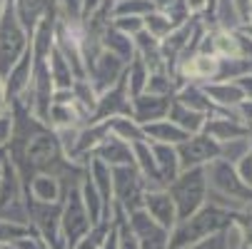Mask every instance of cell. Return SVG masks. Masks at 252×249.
<instances>
[{"label":"cell","instance_id":"cell-20","mask_svg":"<svg viewBox=\"0 0 252 249\" xmlns=\"http://www.w3.org/2000/svg\"><path fill=\"white\" fill-rule=\"evenodd\" d=\"M132 43H135V55L148 65L150 73H155V70H165V60H162L160 40L150 38V35L142 30L140 35H135V38H132Z\"/></svg>","mask_w":252,"mask_h":249},{"label":"cell","instance_id":"cell-11","mask_svg":"<svg viewBox=\"0 0 252 249\" xmlns=\"http://www.w3.org/2000/svg\"><path fill=\"white\" fill-rule=\"evenodd\" d=\"M30 78H32V50L28 48L25 55L10 67V73H8L5 80H3L8 108L25 97V92H28V87H30Z\"/></svg>","mask_w":252,"mask_h":249},{"label":"cell","instance_id":"cell-25","mask_svg":"<svg viewBox=\"0 0 252 249\" xmlns=\"http://www.w3.org/2000/svg\"><path fill=\"white\" fill-rule=\"evenodd\" d=\"M15 5V15L23 23V28L28 32H32V28L40 23V18L48 13L50 8V0H13Z\"/></svg>","mask_w":252,"mask_h":249},{"label":"cell","instance_id":"cell-36","mask_svg":"<svg viewBox=\"0 0 252 249\" xmlns=\"http://www.w3.org/2000/svg\"><path fill=\"white\" fill-rule=\"evenodd\" d=\"M10 139H13V112L5 110L0 115V152H8Z\"/></svg>","mask_w":252,"mask_h":249},{"label":"cell","instance_id":"cell-13","mask_svg":"<svg viewBox=\"0 0 252 249\" xmlns=\"http://www.w3.org/2000/svg\"><path fill=\"white\" fill-rule=\"evenodd\" d=\"M142 209H145L160 227H165L167 232L175 229V224H177V209H175V202H172L167 190H150V192H145Z\"/></svg>","mask_w":252,"mask_h":249},{"label":"cell","instance_id":"cell-46","mask_svg":"<svg viewBox=\"0 0 252 249\" xmlns=\"http://www.w3.org/2000/svg\"><path fill=\"white\" fill-rule=\"evenodd\" d=\"M0 162H3V160H0Z\"/></svg>","mask_w":252,"mask_h":249},{"label":"cell","instance_id":"cell-7","mask_svg":"<svg viewBox=\"0 0 252 249\" xmlns=\"http://www.w3.org/2000/svg\"><path fill=\"white\" fill-rule=\"evenodd\" d=\"M28 209V224L50 249H65L60 234V202L58 204H40L25 197Z\"/></svg>","mask_w":252,"mask_h":249},{"label":"cell","instance_id":"cell-40","mask_svg":"<svg viewBox=\"0 0 252 249\" xmlns=\"http://www.w3.org/2000/svg\"><path fill=\"white\" fill-rule=\"evenodd\" d=\"M107 0H83V23H88L97 10H102V5Z\"/></svg>","mask_w":252,"mask_h":249},{"label":"cell","instance_id":"cell-41","mask_svg":"<svg viewBox=\"0 0 252 249\" xmlns=\"http://www.w3.org/2000/svg\"><path fill=\"white\" fill-rule=\"evenodd\" d=\"M8 110V102H5V87H3V78H0V115Z\"/></svg>","mask_w":252,"mask_h":249},{"label":"cell","instance_id":"cell-33","mask_svg":"<svg viewBox=\"0 0 252 249\" xmlns=\"http://www.w3.org/2000/svg\"><path fill=\"white\" fill-rule=\"evenodd\" d=\"M113 222L118 224V232H120V249H140L137 242H135V237H132V232H130V227H127L125 212H120L118 207H115V217H113Z\"/></svg>","mask_w":252,"mask_h":249},{"label":"cell","instance_id":"cell-27","mask_svg":"<svg viewBox=\"0 0 252 249\" xmlns=\"http://www.w3.org/2000/svg\"><path fill=\"white\" fill-rule=\"evenodd\" d=\"M148 78H150V70H148V65L142 62L137 55H135V57L127 62V67H125V85H127L130 100H132V97H140L142 92H145Z\"/></svg>","mask_w":252,"mask_h":249},{"label":"cell","instance_id":"cell-17","mask_svg":"<svg viewBox=\"0 0 252 249\" xmlns=\"http://www.w3.org/2000/svg\"><path fill=\"white\" fill-rule=\"evenodd\" d=\"M93 157L105 162L110 169L113 167H125V165H132V147L127 145V142H123V139H118V137H113L110 132H107V137L95 147Z\"/></svg>","mask_w":252,"mask_h":249},{"label":"cell","instance_id":"cell-39","mask_svg":"<svg viewBox=\"0 0 252 249\" xmlns=\"http://www.w3.org/2000/svg\"><path fill=\"white\" fill-rule=\"evenodd\" d=\"M100 249H120V232H118V224H115V222L110 224V229H107V234H105Z\"/></svg>","mask_w":252,"mask_h":249},{"label":"cell","instance_id":"cell-35","mask_svg":"<svg viewBox=\"0 0 252 249\" xmlns=\"http://www.w3.org/2000/svg\"><path fill=\"white\" fill-rule=\"evenodd\" d=\"M110 28H115L118 32L127 35V38H135L142 30V18H110Z\"/></svg>","mask_w":252,"mask_h":249},{"label":"cell","instance_id":"cell-34","mask_svg":"<svg viewBox=\"0 0 252 249\" xmlns=\"http://www.w3.org/2000/svg\"><path fill=\"white\" fill-rule=\"evenodd\" d=\"M107 229H110V224H97V227H93L78 244H73L70 249H100V244H102Z\"/></svg>","mask_w":252,"mask_h":249},{"label":"cell","instance_id":"cell-21","mask_svg":"<svg viewBox=\"0 0 252 249\" xmlns=\"http://www.w3.org/2000/svg\"><path fill=\"white\" fill-rule=\"evenodd\" d=\"M45 125L53 132H58V130H67V127H83L85 120H83V115L78 112V108L73 102H53Z\"/></svg>","mask_w":252,"mask_h":249},{"label":"cell","instance_id":"cell-28","mask_svg":"<svg viewBox=\"0 0 252 249\" xmlns=\"http://www.w3.org/2000/svg\"><path fill=\"white\" fill-rule=\"evenodd\" d=\"M158 10V0H113V18H145Z\"/></svg>","mask_w":252,"mask_h":249},{"label":"cell","instance_id":"cell-32","mask_svg":"<svg viewBox=\"0 0 252 249\" xmlns=\"http://www.w3.org/2000/svg\"><path fill=\"white\" fill-rule=\"evenodd\" d=\"M58 18L70 23H83V0H53Z\"/></svg>","mask_w":252,"mask_h":249},{"label":"cell","instance_id":"cell-4","mask_svg":"<svg viewBox=\"0 0 252 249\" xmlns=\"http://www.w3.org/2000/svg\"><path fill=\"white\" fill-rule=\"evenodd\" d=\"M0 217L28 224V209H25V182L8 155L0 162Z\"/></svg>","mask_w":252,"mask_h":249},{"label":"cell","instance_id":"cell-16","mask_svg":"<svg viewBox=\"0 0 252 249\" xmlns=\"http://www.w3.org/2000/svg\"><path fill=\"white\" fill-rule=\"evenodd\" d=\"M205 95L210 97V102L218 110H230L235 112V108L240 102H245V92L235 80H218V83H207L202 85Z\"/></svg>","mask_w":252,"mask_h":249},{"label":"cell","instance_id":"cell-44","mask_svg":"<svg viewBox=\"0 0 252 249\" xmlns=\"http://www.w3.org/2000/svg\"><path fill=\"white\" fill-rule=\"evenodd\" d=\"M5 155H8V152H0V160H3V157H5Z\"/></svg>","mask_w":252,"mask_h":249},{"label":"cell","instance_id":"cell-14","mask_svg":"<svg viewBox=\"0 0 252 249\" xmlns=\"http://www.w3.org/2000/svg\"><path fill=\"white\" fill-rule=\"evenodd\" d=\"M25 197L40 204H58L65 197V185L53 174H32L25 182Z\"/></svg>","mask_w":252,"mask_h":249},{"label":"cell","instance_id":"cell-42","mask_svg":"<svg viewBox=\"0 0 252 249\" xmlns=\"http://www.w3.org/2000/svg\"><path fill=\"white\" fill-rule=\"evenodd\" d=\"M5 3H8V0H0V13H3V8H5Z\"/></svg>","mask_w":252,"mask_h":249},{"label":"cell","instance_id":"cell-19","mask_svg":"<svg viewBox=\"0 0 252 249\" xmlns=\"http://www.w3.org/2000/svg\"><path fill=\"white\" fill-rule=\"evenodd\" d=\"M48 70H50V80H53V87L55 90H73L78 78L73 73V67H70V62L65 60V55L53 48L50 55H48Z\"/></svg>","mask_w":252,"mask_h":249},{"label":"cell","instance_id":"cell-37","mask_svg":"<svg viewBox=\"0 0 252 249\" xmlns=\"http://www.w3.org/2000/svg\"><path fill=\"white\" fill-rule=\"evenodd\" d=\"M235 172H237V177L247 185V187H252V152H247V155H242L235 165Z\"/></svg>","mask_w":252,"mask_h":249},{"label":"cell","instance_id":"cell-24","mask_svg":"<svg viewBox=\"0 0 252 249\" xmlns=\"http://www.w3.org/2000/svg\"><path fill=\"white\" fill-rule=\"evenodd\" d=\"M153 147V157H155V167L162 177L165 187L172 185L177 180V174L183 172L180 169V157H177V150L170 147V145H150Z\"/></svg>","mask_w":252,"mask_h":249},{"label":"cell","instance_id":"cell-18","mask_svg":"<svg viewBox=\"0 0 252 249\" xmlns=\"http://www.w3.org/2000/svg\"><path fill=\"white\" fill-rule=\"evenodd\" d=\"M142 132H145V139L150 142V145H170V147L183 145V142L190 137L185 130H180L167 117L158 120V122H150V125H142Z\"/></svg>","mask_w":252,"mask_h":249},{"label":"cell","instance_id":"cell-8","mask_svg":"<svg viewBox=\"0 0 252 249\" xmlns=\"http://www.w3.org/2000/svg\"><path fill=\"white\" fill-rule=\"evenodd\" d=\"M125 217L140 249H170V232L160 227L145 209H135Z\"/></svg>","mask_w":252,"mask_h":249},{"label":"cell","instance_id":"cell-6","mask_svg":"<svg viewBox=\"0 0 252 249\" xmlns=\"http://www.w3.org/2000/svg\"><path fill=\"white\" fill-rule=\"evenodd\" d=\"M113 202L120 212L130 215L135 209H142L145 202V182H142L140 172L135 169V165H125V167H113Z\"/></svg>","mask_w":252,"mask_h":249},{"label":"cell","instance_id":"cell-22","mask_svg":"<svg viewBox=\"0 0 252 249\" xmlns=\"http://www.w3.org/2000/svg\"><path fill=\"white\" fill-rule=\"evenodd\" d=\"M100 45H102L107 53H113L115 57H120L125 65L135 57V43H132V38H127V35L118 32V30L110 28V25H107V28L100 32Z\"/></svg>","mask_w":252,"mask_h":249},{"label":"cell","instance_id":"cell-12","mask_svg":"<svg viewBox=\"0 0 252 249\" xmlns=\"http://www.w3.org/2000/svg\"><path fill=\"white\" fill-rule=\"evenodd\" d=\"M202 135L215 139L218 145H225V142H232V139H245L250 135V127L242 125L237 115H215L205 120Z\"/></svg>","mask_w":252,"mask_h":249},{"label":"cell","instance_id":"cell-1","mask_svg":"<svg viewBox=\"0 0 252 249\" xmlns=\"http://www.w3.org/2000/svg\"><path fill=\"white\" fill-rule=\"evenodd\" d=\"M232 209L207 202L192 217L175 224V229L170 232V249H190L212 234H220L232 224Z\"/></svg>","mask_w":252,"mask_h":249},{"label":"cell","instance_id":"cell-43","mask_svg":"<svg viewBox=\"0 0 252 249\" xmlns=\"http://www.w3.org/2000/svg\"><path fill=\"white\" fill-rule=\"evenodd\" d=\"M242 249H252V244H245V247H242Z\"/></svg>","mask_w":252,"mask_h":249},{"label":"cell","instance_id":"cell-31","mask_svg":"<svg viewBox=\"0 0 252 249\" xmlns=\"http://www.w3.org/2000/svg\"><path fill=\"white\" fill-rule=\"evenodd\" d=\"M28 234H30V224H20V222L0 217V247H10Z\"/></svg>","mask_w":252,"mask_h":249},{"label":"cell","instance_id":"cell-10","mask_svg":"<svg viewBox=\"0 0 252 249\" xmlns=\"http://www.w3.org/2000/svg\"><path fill=\"white\" fill-rule=\"evenodd\" d=\"M113 117H132V100L125 85V75L118 85L97 95V108H95L93 122H105Z\"/></svg>","mask_w":252,"mask_h":249},{"label":"cell","instance_id":"cell-9","mask_svg":"<svg viewBox=\"0 0 252 249\" xmlns=\"http://www.w3.org/2000/svg\"><path fill=\"white\" fill-rule=\"evenodd\" d=\"M180 169H192V167H207L210 162L220 160V145L207 135H190L183 145H177Z\"/></svg>","mask_w":252,"mask_h":249},{"label":"cell","instance_id":"cell-45","mask_svg":"<svg viewBox=\"0 0 252 249\" xmlns=\"http://www.w3.org/2000/svg\"><path fill=\"white\" fill-rule=\"evenodd\" d=\"M0 249H15V247H0Z\"/></svg>","mask_w":252,"mask_h":249},{"label":"cell","instance_id":"cell-38","mask_svg":"<svg viewBox=\"0 0 252 249\" xmlns=\"http://www.w3.org/2000/svg\"><path fill=\"white\" fill-rule=\"evenodd\" d=\"M10 247H15V249H50L38 234H35L32 229H30V234L28 237H23V239H18L15 244H10Z\"/></svg>","mask_w":252,"mask_h":249},{"label":"cell","instance_id":"cell-15","mask_svg":"<svg viewBox=\"0 0 252 249\" xmlns=\"http://www.w3.org/2000/svg\"><path fill=\"white\" fill-rule=\"evenodd\" d=\"M170 102L172 97H158L142 92L140 97H132V120L137 125H150L158 120H165L170 112Z\"/></svg>","mask_w":252,"mask_h":249},{"label":"cell","instance_id":"cell-2","mask_svg":"<svg viewBox=\"0 0 252 249\" xmlns=\"http://www.w3.org/2000/svg\"><path fill=\"white\" fill-rule=\"evenodd\" d=\"M167 192L175 202L177 209V222H183L188 217H192L195 212H200L207 204V177H205V167H192V169H183L177 174V180L172 185H167Z\"/></svg>","mask_w":252,"mask_h":249},{"label":"cell","instance_id":"cell-29","mask_svg":"<svg viewBox=\"0 0 252 249\" xmlns=\"http://www.w3.org/2000/svg\"><path fill=\"white\" fill-rule=\"evenodd\" d=\"M145 92L148 95H158V97H175L177 80H175V75L167 73V70H155V73H150V78H148Z\"/></svg>","mask_w":252,"mask_h":249},{"label":"cell","instance_id":"cell-30","mask_svg":"<svg viewBox=\"0 0 252 249\" xmlns=\"http://www.w3.org/2000/svg\"><path fill=\"white\" fill-rule=\"evenodd\" d=\"M142 28H145V32L150 35V38L162 40V38H167V35H170V30H172L175 25H172V20L158 8V10H153V13H148L145 18H142Z\"/></svg>","mask_w":252,"mask_h":249},{"label":"cell","instance_id":"cell-23","mask_svg":"<svg viewBox=\"0 0 252 249\" xmlns=\"http://www.w3.org/2000/svg\"><path fill=\"white\" fill-rule=\"evenodd\" d=\"M167 120L170 122H175L180 130H185L188 135H200L202 132V127H205V115H200V112H195V110H190V108H185L183 102H177L175 97H172V102H170V112H167Z\"/></svg>","mask_w":252,"mask_h":249},{"label":"cell","instance_id":"cell-26","mask_svg":"<svg viewBox=\"0 0 252 249\" xmlns=\"http://www.w3.org/2000/svg\"><path fill=\"white\" fill-rule=\"evenodd\" d=\"M107 132L113 137L127 142V145H137V142H148L145 132H142V125H137L132 117H113V120H105Z\"/></svg>","mask_w":252,"mask_h":249},{"label":"cell","instance_id":"cell-3","mask_svg":"<svg viewBox=\"0 0 252 249\" xmlns=\"http://www.w3.org/2000/svg\"><path fill=\"white\" fill-rule=\"evenodd\" d=\"M28 48H30V32L18 20L13 0H8L3 13H0V78L5 80L10 67L25 55Z\"/></svg>","mask_w":252,"mask_h":249},{"label":"cell","instance_id":"cell-5","mask_svg":"<svg viewBox=\"0 0 252 249\" xmlns=\"http://www.w3.org/2000/svg\"><path fill=\"white\" fill-rule=\"evenodd\" d=\"M90 229H93V222L88 217V209H85L83 197H80V182L70 185L65 190L63 202H60V234H63L65 249L78 244Z\"/></svg>","mask_w":252,"mask_h":249}]
</instances>
